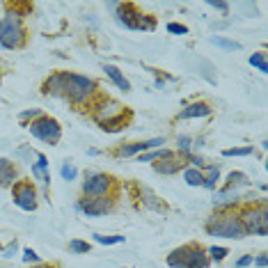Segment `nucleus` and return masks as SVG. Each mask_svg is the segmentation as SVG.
<instances>
[{"label": "nucleus", "mask_w": 268, "mask_h": 268, "mask_svg": "<svg viewBox=\"0 0 268 268\" xmlns=\"http://www.w3.org/2000/svg\"><path fill=\"white\" fill-rule=\"evenodd\" d=\"M69 248L74 252H90V243H83V241H71Z\"/></svg>", "instance_id": "393cba45"}, {"label": "nucleus", "mask_w": 268, "mask_h": 268, "mask_svg": "<svg viewBox=\"0 0 268 268\" xmlns=\"http://www.w3.org/2000/svg\"><path fill=\"white\" fill-rule=\"evenodd\" d=\"M14 204L23 211H35L37 209V190H35L33 184L23 181L14 188Z\"/></svg>", "instance_id": "6e6552de"}, {"label": "nucleus", "mask_w": 268, "mask_h": 268, "mask_svg": "<svg viewBox=\"0 0 268 268\" xmlns=\"http://www.w3.org/2000/svg\"><path fill=\"white\" fill-rule=\"evenodd\" d=\"M167 30L174 33V35H186V33H188V28H186V25H179V23H170V25H167Z\"/></svg>", "instance_id": "a878e982"}, {"label": "nucleus", "mask_w": 268, "mask_h": 268, "mask_svg": "<svg viewBox=\"0 0 268 268\" xmlns=\"http://www.w3.org/2000/svg\"><path fill=\"white\" fill-rule=\"evenodd\" d=\"M209 112H211V108L206 106V103H193V106H188L186 110H181V120H190V117H206Z\"/></svg>", "instance_id": "ddd939ff"}, {"label": "nucleus", "mask_w": 268, "mask_h": 268, "mask_svg": "<svg viewBox=\"0 0 268 268\" xmlns=\"http://www.w3.org/2000/svg\"><path fill=\"white\" fill-rule=\"evenodd\" d=\"M35 115H39V110H33V112H23L21 117H35Z\"/></svg>", "instance_id": "72a5a7b5"}, {"label": "nucleus", "mask_w": 268, "mask_h": 268, "mask_svg": "<svg viewBox=\"0 0 268 268\" xmlns=\"http://www.w3.org/2000/svg\"><path fill=\"white\" fill-rule=\"evenodd\" d=\"M218 176H220V170H218V167H209V172H206V176H204V184L202 186H206V188H216Z\"/></svg>", "instance_id": "6ab92c4d"}, {"label": "nucleus", "mask_w": 268, "mask_h": 268, "mask_svg": "<svg viewBox=\"0 0 268 268\" xmlns=\"http://www.w3.org/2000/svg\"><path fill=\"white\" fill-rule=\"evenodd\" d=\"M37 268H51V266H46V263H39V266Z\"/></svg>", "instance_id": "f704fd0d"}, {"label": "nucleus", "mask_w": 268, "mask_h": 268, "mask_svg": "<svg viewBox=\"0 0 268 268\" xmlns=\"http://www.w3.org/2000/svg\"><path fill=\"white\" fill-rule=\"evenodd\" d=\"M165 161V158H172L170 149H158V152H149V154H140V163H149V161Z\"/></svg>", "instance_id": "dca6fc26"}, {"label": "nucleus", "mask_w": 268, "mask_h": 268, "mask_svg": "<svg viewBox=\"0 0 268 268\" xmlns=\"http://www.w3.org/2000/svg\"><path fill=\"white\" fill-rule=\"evenodd\" d=\"M94 90H97V83L92 78L76 76V74H55L44 85V92L46 94H65L74 103H83L85 99L92 97Z\"/></svg>", "instance_id": "f257e3e1"}, {"label": "nucleus", "mask_w": 268, "mask_h": 268, "mask_svg": "<svg viewBox=\"0 0 268 268\" xmlns=\"http://www.w3.org/2000/svg\"><path fill=\"white\" fill-rule=\"evenodd\" d=\"M16 179V170L7 158H0V186H10Z\"/></svg>", "instance_id": "f8f14e48"}, {"label": "nucleus", "mask_w": 268, "mask_h": 268, "mask_svg": "<svg viewBox=\"0 0 268 268\" xmlns=\"http://www.w3.org/2000/svg\"><path fill=\"white\" fill-rule=\"evenodd\" d=\"M78 209L83 213H87V216H103V213H108L112 209V199H108V197L83 199V202L78 204Z\"/></svg>", "instance_id": "9d476101"}, {"label": "nucleus", "mask_w": 268, "mask_h": 268, "mask_svg": "<svg viewBox=\"0 0 268 268\" xmlns=\"http://www.w3.org/2000/svg\"><path fill=\"white\" fill-rule=\"evenodd\" d=\"M184 179L188 186H202L204 184V174L197 170V167H190V170L184 172Z\"/></svg>", "instance_id": "f3484780"}, {"label": "nucleus", "mask_w": 268, "mask_h": 268, "mask_svg": "<svg viewBox=\"0 0 268 268\" xmlns=\"http://www.w3.org/2000/svg\"><path fill=\"white\" fill-rule=\"evenodd\" d=\"M25 42V28L19 14H7L0 21V44L5 48H19Z\"/></svg>", "instance_id": "7ed1b4c3"}, {"label": "nucleus", "mask_w": 268, "mask_h": 268, "mask_svg": "<svg viewBox=\"0 0 268 268\" xmlns=\"http://www.w3.org/2000/svg\"><path fill=\"white\" fill-rule=\"evenodd\" d=\"M94 241L97 243H103V245H115V243H122L124 241V236H94Z\"/></svg>", "instance_id": "4be33fe9"}, {"label": "nucleus", "mask_w": 268, "mask_h": 268, "mask_svg": "<svg viewBox=\"0 0 268 268\" xmlns=\"http://www.w3.org/2000/svg\"><path fill=\"white\" fill-rule=\"evenodd\" d=\"M209 259L204 252L202 245H184V248L174 250V252L167 257V266L170 268H206Z\"/></svg>", "instance_id": "f03ea898"}, {"label": "nucleus", "mask_w": 268, "mask_h": 268, "mask_svg": "<svg viewBox=\"0 0 268 268\" xmlns=\"http://www.w3.org/2000/svg\"><path fill=\"white\" fill-rule=\"evenodd\" d=\"M14 250H16V241H14V243L10 245V248L5 250V257H12V252H14Z\"/></svg>", "instance_id": "473e14b6"}, {"label": "nucleus", "mask_w": 268, "mask_h": 268, "mask_svg": "<svg viewBox=\"0 0 268 268\" xmlns=\"http://www.w3.org/2000/svg\"><path fill=\"white\" fill-rule=\"evenodd\" d=\"M60 174L65 176L67 181H74L76 174H78V170H76V167L71 165V163H65V165H62V170H60Z\"/></svg>", "instance_id": "412c9836"}, {"label": "nucleus", "mask_w": 268, "mask_h": 268, "mask_svg": "<svg viewBox=\"0 0 268 268\" xmlns=\"http://www.w3.org/2000/svg\"><path fill=\"white\" fill-rule=\"evenodd\" d=\"M209 5L216 7V10H220V12H227V10H229V5H227V3H216V0H209Z\"/></svg>", "instance_id": "7c9ffc66"}, {"label": "nucleus", "mask_w": 268, "mask_h": 268, "mask_svg": "<svg viewBox=\"0 0 268 268\" xmlns=\"http://www.w3.org/2000/svg\"><path fill=\"white\" fill-rule=\"evenodd\" d=\"M241 222H243L245 231H252V234H257V236H266L268 234L266 206H254V209H250V211H245Z\"/></svg>", "instance_id": "0eeeda50"}, {"label": "nucleus", "mask_w": 268, "mask_h": 268, "mask_svg": "<svg viewBox=\"0 0 268 268\" xmlns=\"http://www.w3.org/2000/svg\"><path fill=\"white\" fill-rule=\"evenodd\" d=\"M33 174H37L39 179L44 181V184H48V181H51V179H48V176H46V172H44V170H42V167H39V165H35V167H33Z\"/></svg>", "instance_id": "cd10ccee"}, {"label": "nucleus", "mask_w": 268, "mask_h": 268, "mask_svg": "<svg viewBox=\"0 0 268 268\" xmlns=\"http://www.w3.org/2000/svg\"><path fill=\"white\" fill-rule=\"evenodd\" d=\"M103 71H106V74L110 76L112 80H115V85H117V87H120V90H124V92H129V90H131L129 80H126L124 76L120 74V69H117V67H112V65H106V67H103Z\"/></svg>", "instance_id": "4468645a"}, {"label": "nucleus", "mask_w": 268, "mask_h": 268, "mask_svg": "<svg viewBox=\"0 0 268 268\" xmlns=\"http://www.w3.org/2000/svg\"><path fill=\"white\" fill-rule=\"evenodd\" d=\"M209 234L213 236H225V239H243L248 231H245L243 222L241 218H234V216H218L213 220H209L206 225Z\"/></svg>", "instance_id": "20e7f679"}, {"label": "nucleus", "mask_w": 268, "mask_h": 268, "mask_svg": "<svg viewBox=\"0 0 268 268\" xmlns=\"http://www.w3.org/2000/svg\"><path fill=\"white\" fill-rule=\"evenodd\" d=\"M225 156H248L252 154V147H241V149H225Z\"/></svg>", "instance_id": "5701e85b"}, {"label": "nucleus", "mask_w": 268, "mask_h": 268, "mask_svg": "<svg viewBox=\"0 0 268 268\" xmlns=\"http://www.w3.org/2000/svg\"><path fill=\"white\" fill-rule=\"evenodd\" d=\"M266 261H268V259H266V254H259V257L254 259V263H257L259 268H263V266H266Z\"/></svg>", "instance_id": "2f4dec72"}, {"label": "nucleus", "mask_w": 268, "mask_h": 268, "mask_svg": "<svg viewBox=\"0 0 268 268\" xmlns=\"http://www.w3.org/2000/svg\"><path fill=\"white\" fill-rule=\"evenodd\" d=\"M252 263V254H245V257H241L239 261H236V268H245Z\"/></svg>", "instance_id": "bb28decb"}, {"label": "nucleus", "mask_w": 268, "mask_h": 268, "mask_svg": "<svg viewBox=\"0 0 268 268\" xmlns=\"http://www.w3.org/2000/svg\"><path fill=\"white\" fill-rule=\"evenodd\" d=\"M179 144H181V152H184V154L190 152V140L186 138V135H181V138H179Z\"/></svg>", "instance_id": "c756f323"}, {"label": "nucleus", "mask_w": 268, "mask_h": 268, "mask_svg": "<svg viewBox=\"0 0 268 268\" xmlns=\"http://www.w3.org/2000/svg\"><path fill=\"white\" fill-rule=\"evenodd\" d=\"M179 167H181V161H174V158H165L163 163H156V165H154V170L161 172V174H174Z\"/></svg>", "instance_id": "2eb2a0df"}, {"label": "nucleus", "mask_w": 268, "mask_h": 268, "mask_svg": "<svg viewBox=\"0 0 268 268\" xmlns=\"http://www.w3.org/2000/svg\"><path fill=\"white\" fill-rule=\"evenodd\" d=\"M23 259L25 261H39V257H37V252H35V250H23Z\"/></svg>", "instance_id": "c85d7f7f"}, {"label": "nucleus", "mask_w": 268, "mask_h": 268, "mask_svg": "<svg viewBox=\"0 0 268 268\" xmlns=\"http://www.w3.org/2000/svg\"><path fill=\"white\" fill-rule=\"evenodd\" d=\"M117 21L131 30H154L156 28V21L147 14H140V12L135 10V5H122L120 12H117Z\"/></svg>", "instance_id": "39448f33"}, {"label": "nucleus", "mask_w": 268, "mask_h": 268, "mask_svg": "<svg viewBox=\"0 0 268 268\" xmlns=\"http://www.w3.org/2000/svg\"><path fill=\"white\" fill-rule=\"evenodd\" d=\"M110 184H112V179L108 174H92V176H87V181L83 184V193L92 195V197H106Z\"/></svg>", "instance_id": "1a4fd4ad"}, {"label": "nucleus", "mask_w": 268, "mask_h": 268, "mask_svg": "<svg viewBox=\"0 0 268 268\" xmlns=\"http://www.w3.org/2000/svg\"><path fill=\"white\" fill-rule=\"evenodd\" d=\"M250 65L257 67L261 74H266V71H268V67H266V53H252V55H250Z\"/></svg>", "instance_id": "a211bd4d"}, {"label": "nucleus", "mask_w": 268, "mask_h": 268, "mask_svg": "<svg viewBox=\"0 0 268 268\" xmlns=\"http://www.w3.org/2000/svg\"><path fill=\"white\" fill-rule=\"evenodd\" d=\"M209 254H211V259H216V261H222V259L227 257V250L225 248H216V245H213V248L209 250Z\"/></svg>", "instance_id": "b1692460"}, {"label": "nucleus", "mask_w": 268, "mask_h": 268, "mask_svg": "<svg viewBox=\"0 0 268 268\" xmlns=\"http://www.w3.org/2000/svg\"><path fill=\"white\" fill-rule=\"evenodd\" d=\"M211 44H216V46L225 48V51H239V48H241V44L227 42V39H222V37H211Z\"/></svg>", "instance_id": "aec40b11"}, {"label": "nucleus", "mask_w": 268, "mask_h": 268, "mask_svg": "<svg viewBox=\"0 0 268 268\" xmlns=\"http://www.w3.org/2000/svg\"><path fill=\"white\" fill-rule=\"evenodd\" d=\"M30 133H33L35 138L44 140V142H51V144H55L57 140L62 138L60 124H57L55 120H51V117H39L37 122H33V124H30Z\"/></svg>", "instance_id": "423d86ee"}, {"label": "nucleus", "mask_w": 268, "mask_h": 268, "mask_svg": "<svg viewBox=\"0 0 268 268\" xmlns=\"http://www.w3.org/2000/svg\"><path fill=\"white\" fill-rule=\"evenodd\" d=\"M165 140L163 138H154V140H147V142H133V144H126V147L120 149V156H133V154H142L147 152V149L152 147H158V144H163Z\"/></svg>", "instance_id": "9b49d317"}]
</instances>
